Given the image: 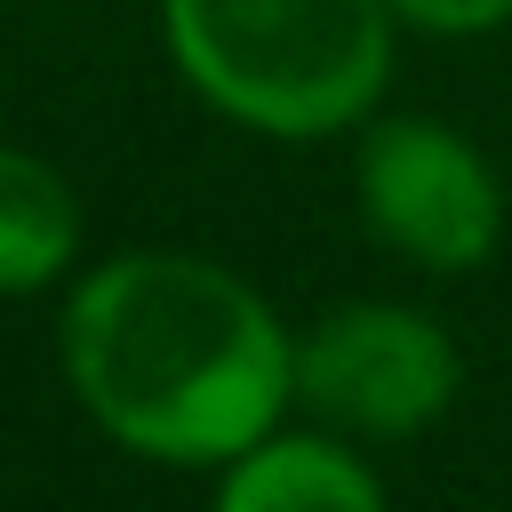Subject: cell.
<instances>
[{
	"label": "cell",
	"mask_w": 512,
	"mask_h": 512,
	"mask_svg": "<svg viewBox=\"0 0 512 512\" xmlns=\"http://www.w3.org/2000/svg\"><path fill=\"white\" fill-rule=\"evenodd\" d=\"M80 256V192L40 160L0 144V296L64 280Z\"/></svg>",
	"instance_id": "6"
},
{
	"label": "cell",
	"mask_w": 512,
	"mask_h": 512,
	"mask_svg": "<svg viewBox=\"0 0 512 512\" xmlns=\"http://www.w3.org/2000/svg\"><path fill=\"white\" fill-rule=\"evenodd\" d=\"M392 0H160L176 72L256 136L360 128L392 80Z\"/></svg>",
	"instance_id": "2"
},
{
	"label": "cell",
	"mask_w": 512,
	"mask_h": 512,
	"mask_svg": "<svg viewBox=\"0 0 512 512\" xmlns=\"http://www.w3.org/2000/svg\"><path fill=\"white\" fill-rule=\"evenodd\" d=\"M456 400V344L408 304H336L296 336V408L344 440H408Z\"/></svg>",
	"instance_id": "4"
},
{
	"label": "cell",
	"mask_w": 512,
	"mask_h": 512,
	"mask_svg": "<svg viewBox=\"0 0 512 512\" xmlns=\"http://www.w3.org/2000/svg\"><path fill=\"white\" fill-rule=\"evenodd\" d=\"M400 24H424V32H496L512 16V0H392Z\"/></svg>",
	"instance_id": "7"
},
{
	"label": "cell",
	"mask_w": 512,
	"mask_h": 512,
	"mask_svg": "<svg viewBox=\"0 0 512 512\" xmlns=\"http://www.w3.org/2000/svg\"><path fill=\"white\" fill-rule=\"evenodd\" d=\"M72 400L152 464H232L296 400L272 304L184 248H120L64 304Z\"/></svg>",
	"instance_id": "1"
},
{
	"label": "cell",
	"mask_w": 512,
	"mask_h": 512,
	"mask_svg": "<svg viewBox=\"0 0 512 512\" xmlns=\"http://www.w3.org/2000/svg\"><path fill=\"white\" fill-rule=\"evenodd\" d=\"M224 512H376L384 480L344 448V432H264L232 464H216Z\"/></svg>",
	"instance_id": "5"
},
{
	"label": "cell",
	"mask_w": 512,
	"mask_h": 512,
	"mask_svg": "<svg viewBox=\"0 0 512 512\" xmlns=\"http://www.w3.org/2000/svg\"><path fill=\"white\" fill-rule=\"evenodd\" d=\"M352 184H360L368 232L392 256H408L424 272H472V264L496 256V232H504L496 168L448 120H432V112L368 120Z\"/></svg>",
	"instance_id": "3"
}]
</instances>
